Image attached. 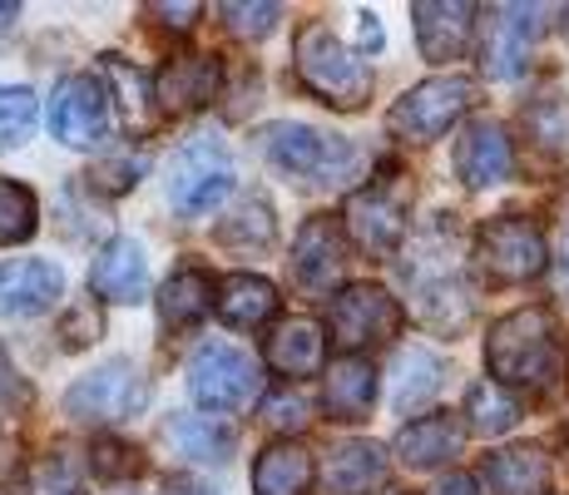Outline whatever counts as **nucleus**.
Wrapping results in <instances>:
<instances>
[{"mask_svg":"<svg viewBox=\"0 0 569 495\" xmlns=\"http://www.w3.org/2000/svg\"><path fill=\"white\" fill-rule=\"evenodd\" d=\"M486 367L500 387L550 392L555 382L565 377L555 317L545 313V307H520V313L500 317L486 337Z\"/></svg>","mask_w":569,"mask_h":495,"instance_id":"obj_1","label":"nucleus"},{"mask_svg":"<svg viewBox=\"0 0 569 495\" xmlns=\"http://www.w3.org/2000/svg\"><path fill=\"white\" fill-rule=\"evenodd\" d=\"M292 60H298V80L332 109H367L371 99V70L367 60L352 46L332 36L327 26H302L298 46H292Z\"/></svg>","mask_w":569,"mask_h":495,"instance_id":"obj_2","label":"nucleus"},{"mask_svg":"<svg viewBox=\"0 0 569 495\" xmlns=\"http://www.w3.org/2000/svg\"><path fill=\"white\" fill-rule=\"evenodd\" d=\"M411 174L387 164L377 179H367L362 189L347 198V238L367 253V258H387L407 238V214H411Z\"/></svg>","mask_w":569,"mask_h":495,"instance_id":"obj_3","label":"nucleus"},{"mask_svg":"<svg viewBox=\"0 0 569 495\" xmlns=\"http://www.w3.org/2000/svg\"><path fill=\"white\" fill-rule=\"evenodd\" d=\"M262 159L292 184H342V174L357 164V149L298 119H278L262 129Z\"/></svg>","mask_w":569,"mask_h":495,"instance_id":"obj_4","label":"nucleus"},{"mask_svg":"<svg viewBox=\"0 0 569 495\" xmlns=\"http://www.w3.org/2000/svg\"><path fill=\"white\" fill-rule=\"evenodd\" d=\"M470 105H476V80H466V75H436V80L416 85V90H407L391 105L387 129L397 139H407V145H431Z\"/></svg>","mask_w":569,"mask_h":495,"instance_id":"obj_5","label":"nucleus"},{"mask_svg":"<svg viewBox=\"0 0 569 495\" xmlns=\"http://www.w3.org/2000/svg\"><path fill=\"white\" fill-rule=\"evenodd\" d=\"M327 327H332L342 357H362L367 347H381L401 333V307L377 283H347L327 307Z\"/></svg>","mask_w":569,"mask_h":495,"instance_id":"obj_6","label":"nucleus"},{"mask_svg":"<svg viewBox=\"0 0 569 495\" xmlns=\"http://www.w3.org/2000/svg\"><path fill=\"white\" fill-rule=\"evenodd\" d=\"M163 189H169V204L179 214H208L233 194V159L213 139H193V145L173 149Z\"/></svg>","mask_w":569,"mask_h":495,"instance_id":"obj_7","label":"nucleus"},{"mask_svg":"<svg viewBox=\"0 0 569 495\" xmlns=\"http://www.w3.org/2000/svg\"><path fill=\"white\" fill-rule=\"evenodd\" d=\"M545 234L540 224L520 214H500V218H486L476 234V263L486 268L490 283H530L545 273Z\"/></svg>","mask_w":569,"mask_h":495,"instance_id":"obj_8","label":"nucleus"},{"mask_svg":"<svg viewBox=\"0 0 569 495\" xmlns=\"http://www.w3.org/2000/svg\"><path fill=\"white\" fill-rule=\"evenodd\" d=\"M545 6H496L476 26V60L486 80H520L530 65V46L540 36Z\"/></svg>","mask_w":569,"mask_h":495,"instance_id":"obj_9","label":"nucleus"},{"mask_svg":"<svg viewBox=\"0 0 569 495\" xmlns=\"http://www.w3.org/2000/svg\"><path fill=\"white\" fill-rule=\"evenodd\" d=\"M149 402V382L139 377V367L129 357H114L109 367L80 377L70 392H64V412L84 426H100V422H129L134 412H144Z\"/></svg>","mask_w":569,"mask_h":495,"instance_id":"obj_10","label":"nucleus"},{"mask_svg":"<svg viewBox=\"0 0 569 495\" xmlns=\"http://www.w3.org/2000/svg\"><path fill=\"white\" fill-rule=\"evenodd\" d=\"M347 253H352V238H347V224L337 214H312L302 224L298 244H292V283H298L308 297H327L342 293L347 278Z\"/></svg>","mask_w":569,"mask_h":495,"instance_id":"obj_11","label":"nucleus"},{"mask_svg":"<svg viewBox=\"0 0 569 495\" xmlns=\"http://www.w3.org/2000/svg\"><path fill=\"white\" fill-rule=\"evenodd\" d=\"M114 95L94 75H74L50 99V135L70 149H90L114 129Z\"/></svg>","mask_w":569,"mask_h":495,"instance_id":"obj_12","label":"nucleus"},{"mask_svg":"<svg viewBox=\"0 0 569 495\" xmlns=\"http://www.w3.org/2000/svg\"><path fill=\"white\" fill-rule=\"evenodd\" d=\"M258 387V367L248 352L228 343H208L189 362V396L203 412H238Z\"/></svg>","mask_w":569,"mask_h":495,"instance_id":"obj_13","label":"nucleus"},{"mask_svg":"<svg viewBox=\"0 0 569 495\" xmlns=\"http://www.w3.org/2000/svg\"><path fill=\"white\" fill-rule=\"evenodd\" d=\"M223 90V65L218 55H173L154 75V99L163 115H199L208 99Z\"/></svg>","mask_w":569,"mask_h":495,"instance_id":"obj_14","label":"nucleus"},{"mask_svg":"<svg viewBox=\"0 0 569 495\" xmlns=\"http://www.w3.org/2000/svg\"><path fill=\"white\" fill-rule=\"evenodd\" d=\"M90 288L100 303H144L149 297V253L139 238H109L90 268Z\"/></svg>","mask_w":569,"mask_h":495,"instance_id":"obj_15","label":"nucleus"},{"mask_svg":"<svg viewBox=\"0 0 569 495\" xmlns=\"http://www.w3.org/2000/svg\"><path fill=\"white\" fill-rule=\"evenodd\" d=\"M510 169H516V149H510L506 125H496V119L466 125V135L456 139V174L470 189H490V184L510 179Z\"/></svg>","mask_w":569,"mask_h":495,"instance_id":"obj_16","label":"nucleus"},{"mask_svg":"<svg viewBox=\"0 0 569 495\" xmlns=\"http://www.w3.org/2000/svg\"><path fill=\"white\" fill-rule=\"evenodd\" d=\"M60 293H64V278L54 263L46 258L0 263V317H36L54 307Z\"/></svg>","mask_w":569,"mask_h":495,"instance_id":"obj_17","label":"nucleus"},{"mask_svg":"<svg viewBox=\"0 0 569 495\" xmlns=\"http://www.w3.org/2000/svg\"><path fill=\"white\" fill-rule=\"evenodd\" d=\"M520 139L535 169H565L569 164V99L540 95L520 109Z\"/></svg>","mask_w":569,"mask_h":495,"instance_id":"obj_18","label":"nucleus"},{"mask_svg":"<svg viewBox=\"0 0 569 495\" xmlns=\"http://www.w3.org/2000/svg\"><path fill=\"white\" fill-rule=\"evenodd\" d=\"M461 446H466V426L451 412H431L421 422L401 426L397 442H391V456H401V466L411 471H436L461 456Z\"/></svg>","mask_w":569,"mask_h":495,"instance_id":"obj_19","label":"nucleus"},{"mask_svg":"<svg viewBox=\"0 0 569 495\" xmlns=\"http://www.w3.org/2000/svg\"><path fill=\"white\" fill-rule=\"evenodd\" d=\"M262 357H268V367L278 372V377H312L317 367H322L327 357V337L322 327L312 323V317H288V323H278L268 333V343H262Z\"/></svg>","mask_w":569,"mask_h":495,"instance_id":"obj_20","label":"nucleus"},{"mask_svg":"<svg viewBox=\"0 0 569 495\" xmlns=\"http://www.w3.org/2000/svg\"><path fill=\"white\" fill-rule=\"evenodd\" d=\"M371 406H377V367L367 357L332 362L322 382V412L332 422H367Z\"/></svg>","mask_w":569,"mask_h":495,"instance_id":"obj_21","label":"nucleus"},{"mask_svg":"<svg viewBox=\"0 0 569 495\" xmlns=\"http://www.w3.org/2000/svg\"><path fill=\"white\" fill-rule=\"evenodd\" d=\"M416 46L426 60H461L470 36H476V6H416Z\"/></svg>","mask_w":569,"mask_h":495,"instance_id":"obj_22","label":"nucleus"},{"mask_svg":"<svg viewBox=\"0 0 569 495\" xmlns=\"http://www.w3.org/2000/svg\"><path fill=\"white\" fill-rule=\"evenodd\" d=\"M327 495H371L387 486V446L377 442H347L327 456L322 466Z\"/></svg>","mask_w":569,"mask_h":495,"instance_id":"obj_23","label":"nucleus"},{"mask_svg":"<svg viewBox=\"0 0 569 495\" xmlns=\"http://www.w3.org/2000/svg\"><path fill=\"white\" fill-rule=\"evenodd\" d=\"M282 297L272 288L268 278H258V273H233V278L218 283V317H223L228 327H238V333H258V327H268L272 317H278Z\"/></svg>","mask_w":569,"mask_h":495,"instance_id":"obj_24","label":"nucleus"},{"mask_svg":"<svg viewBox=\"0 0 569 495\" xmlns=\"http://www.w3.org/2000/svg\"><path fill=\"white\" fill-rule=\"evenodd\" d=\"M486 481L496 486V495H550L555 486V466L545 456V446L520 442L506 446L486 461Z\"/></svg>","mask_w":569,"mask_h":495,"instance_id":"obj_25","label":"nucleus"},{"mask_svg":"<svg viewBox=\"0 0 569 495\" xmlns=\"http://www.w3.org/2000/svg\"><path fill=\"white\" fill-rule=\"evenodd\" d=\"M213 278H208L203 268H179L169 283L159 288V323H163V333H193V327L208 317V307H213Z\"/></svg>","mask_w":569,"mask_h":495,"instance_id":"obj_26","label":"nucleus"},{"mask_svg":"<svg viewBox=\"0 0 569 495\" xmlns=\"http://www.w3.org/2000/svg\"><path fill=\"white\" fill-rule=\"evenodd\" d=\"M312 451L298 442H278L258 456L253 466V495H308L312 491Z\"/></svg>","mask_w":569,"mask_h":495,"instance_id":"obj_27","label":"nucleus"},{"mask_svg":"<svg viewBox=\"0 0 569 495\" xmlns=\"http://www.w3.org/2000/svg\"><path fill=\"white\" fill-rule=\"evenodd\" d=\"M163 446L183 461H223L233 451V426H223L218 416H169Z\"/></svg>","mask_w":569,"mask_h":495,"instance_id":"obj_28","label":"nucleus"},{"mask_svg":"<svg viewBox=\"0 0 569 495\" xmlns=\"http://www.w3.org/2000/svg\"><path fill=\"white\" fill-rule=\"evenodd\" d=\"M441 382H446V362L441 357H431V352H421V347L401 352L397 357V382H391V406H397L401 416L421 412V406L441 392Z\"/></svg>","mask_w":569,"mask_h":495,"instance_id":"obj_29","label":"nucleus"},{"mask_svg":"<svg viewBox=\"0 0 569 495\" xmlns=\"http://www.w3.org/2000/svg\"><path fill=\"white\" fill-rule=\"evenodd\" d=\"M516 422H520V402L510 396V387H500V382H476V387L466 392V426L476 436H500Z\"/></svg>","mask_w":569,"mask_h":495,"instance_id":"obj_30","label":"nucleus"},{"mask_svg":"<svg viewBox=\"0 0 569 495\" xmlns=\"http://www.w3.org/2000/svg\"><path fill=\"white\" fill-rule=\"evenodd\" d=\"M104 75H109V95H114V109L124 115V125L144 129L149 105H154V85H149V75L134 70L124 55H104Z\"/></svg>","mask_w":569,"mask_h":495,"instance_id":"obj_31","label":"nucleus"},{"mask_svg":"<svg viewBox=\"0 0 569 495\" xmlns=\"http://www.w3.org/2000/svg\"><path fill=\"white\" fill-rule=\"evenodd\" d=\"M470 317V288L461 278H431L421 283V323L436 333H461Z\"/></svg>","mask_w":569,"mask_h":495,"instance_id":"obj_32","label":"nucleus"},{"mask_svg":"<svg viewBox=\"0 0 569 495\" xmlns=\"http://www.w3.org/2000/svg\"><path fill=\"white\" fill-rule=\"evenodd\" d=\"M278 224H272V204L268 198H243L233 214H223L218 224V244L228 248H268Z\"/></svg>","mask_w":569,"mask_h":495,"instance_id":"obj_33","label":"nucleus"},{"mask_svg":"<svg viewBox=\"0 0 569 495\" xmlns=\"http://www.w3.org/2000/svg\"><path fill=\"white\" fill-rule=\"evenodd\" d=\"M36 224H40L36 194H30L26 184H16V179H6V174H0V248L26 244V238L36 234Z\"/></svg>","mask_w":569,"mask_h":495,"instance_id":"obj_34","label":"nucleus"},{"mask_svg":"<svg viewBox=\"0 0 569 495\" xmlns=\"http://www.w3.org/2000/svg\"><path fill=\"white\" fill-rule=\"evenodd\" d=\"M36 125V95L20 85H0V149H16Z\"/></svg>","mask_w":569,"mask_h":495,"instance_id":"obj_35","label":"nucleus"},{"mask_svg":"<svg viewBox=\"0 0 569 495\" xmlns=\"http://www.w3.org/2000/svg\"><path fill=\"white\" fill-rule=\"evenodd\" d=\"M90 466L100 471L104 481H134V476H144V456H139V446L119 442V436H100V442L90 446Z\"/></svg>","mask_w":569,"mask_h":495,"instance_id":"obj_36","label":"nucleus"},{"mask_svg":"<svg viewBox=\"0 0 569 495\" xmlns=\"http://www.w3.org/2000/svg\"><path fill=\"white\" fill-rule=\"evenodd\" d=\"M30 495H80V461L74 451H50L30 476Z\"/></svg>","mask_w":569,"mask_h":495,"instance_id":"obj_37","label":"nucleus"},{"mask_svg":"<svg viewBox=\"0 0 569 495\" xmlns=\"http://www.w3.org/2000/svg\"><path fill=\"white\" fill-rule=\"evenodd\" d=\"M308 416H312L308 396L292 392V387H278V392L262 396V422H268V432L292 436V432H302V426H308Z\"/></svg>","mask_w":569,"mask_h":495,"instance_id":"obj_38","label":"nucleus"},{"mask_svg":"<svg viewBox=\"0 0 569 495\" xmlns=\"http://www.w3.org/2000/svg\"><path fill=\"white\" fill-rule=\"evenodd\" d=\"M218 16H223V30H233V36L262 40V36H272V30H278L282 10L278 6H223Z\"/></svg>","mask_w":569,"mask_h":495,"instance_id":"obj_39","label":"nucleus"},{"mask_svg":"<svg viewBox=\"0 0 569 495\" xmlns=\"http://www.w3.org/2000/svg\"><path fill=\"white\" fill-rule=\"evenodd\" d=\"M144 169H149V164H144V154H134V149H129V154H119L114 164L104 159L100 169H94V179H100V189H104V194H129L139 179H144Z\"/></svg>","mask_w":569,"mask_h":495,"instance_id":"obj_40","label":"nucleus"},{"mask_svg":"<svg viewBox=\"0 0 569 495\" xmlns=\"http://www.w3.org/2000/svg\"><path fill=\"white\" fill-rule=\"evenodd\" d=\"M100 327H104V323H100V307H94V303H80V307H74V313L60 323L64 352H84V347L94 343V337H100Z\"/></svg>","mask_w":569,"mask_h":495,"instance_id":"obj_41","label":"nucleus"},{"mask_svg":"<svg viewBox=\"0 0 569 495\" xmlns=\"http://www.w3.org/2000/svg\"><path fill=\"white\" fill-rule=\"evenodd\" d=\"M149 16H159L169 30H189L199 20V6H149Z\"/></svg>","mask_w":569,"mask_h":495,"instance_id":"obj_42","label":"nucleus"},{"mask_svg":"<svg viewBox=\"0 0 569 495\" xmlns=\"http://www.w3.org/2000/svg\"><path fill=\"white\" fill-rule=\"evenodd\" d=\"M16 396H26V387H20L16 367L6 362V347H0V402H16Z\"/></svg>","mask_w":569,"mask_h":495,"instance_id":"obj_43","label":"nucleus"},{"mask_svg":"<svg viewBox=\"0 0 569 495\" xmlns=\"http://www.w3.org/2000/svg\"><path fill=\"white\" fill-rule=\"evenodd\" d=\"M431 495H480V486H476V476H461V471H456V476H446Z\"/></svg>","mask_w":569,"mask_h":495,"instance_id":"obj_44","label":"nucleus"},{"mask_svg":"<svg viewBox=\"0 0 569 495\" xmlns=\"http://www.w3.org/2000/svg\"><path fill=\"white\" fill-rule=\"evenodd\" d=\"M163 495H213L203 486V481H193V476H169L163 481Z\"/></svg>","mask_w":569,"mask_h":495,"instance_id":"obj_45","label":"nucleus"},{"mask_svg":"<svg viewBox=\"0 0 569 495\" xmlns=\"http://www.w3.org/2000/svg\"><path fill=\"white\" fill-rule=\"evenodd\" d=\"M357 20H362V46H367V50H381V26H377V16H371V10H362Z\"/></svg>","mask_w":569,"mask_h":495,"instance_id":"obj_46","label":"nucleus"},{"mask_svg":"<svg viewBox=\"0 0 569 495\" xmlns=\"http://www.w3.org/2000/svg\"><path fill=\"white\" fill-rule=\"evenodd\" d=\"M20 16V6H0V30H10V20Z\"/></svg>","mask_w":569,"mask_h":495,"instance_id":"obj_47","label":"nucleus"},{"mask_svg":"<svg viewBox=\"0 0 569 495\" xmlns=\"http://www.w3.org/2000/svg\"><path fill=\"white\" fill-rule=\"evenodd\" d=\"M560 258H565V268H569V228H565V244H560Z\"/></svg>","mask_w":569,"mask_h":495,"instance_id":"obj_48","label":"nucleus"},{"mask_svg":"<svg viewBox=\"0 0 569 495\" xmlns=\"http://www.w3.org/2000/svg\"><path fill=\"white\" fill-rule=\"evenodd\" d=\"M565 40H569V10H565Z\"/></svg>","mask_w":569,"mask_h":495,"instance_id":"obj_49","label":"nucleus"}]
</instances>
